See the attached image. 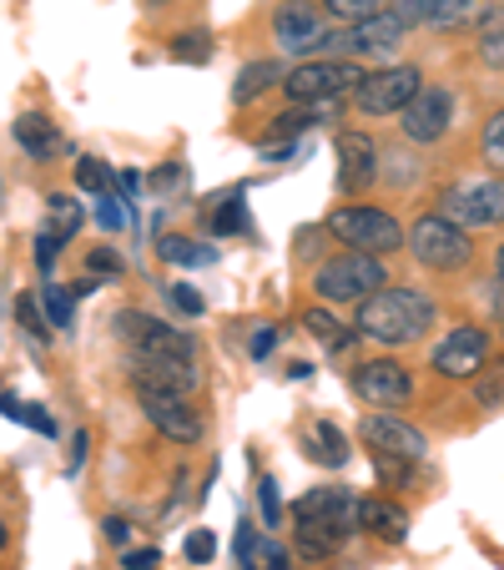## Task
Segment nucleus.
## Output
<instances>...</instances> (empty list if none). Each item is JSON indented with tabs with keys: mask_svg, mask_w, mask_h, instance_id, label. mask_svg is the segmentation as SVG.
<instances>
[{
	"mask_svg": "<svg viewBox=\"0 0 504 570\" xmlns=\"http://www.w3.org/2000/svg\"><path fill=\"white\" fill-rule=\"evenodd\" d=\"M434 318H439V313H434V303L418 288H374L368 298H358L354 334L374 338V344H384V348H404L429 334Z\"/></svg>",
	"mask_w": 504,
	"mask_h": 570,
	"instance_id": "f257e3e1",
	"label": "nucleus"
},
{
	"mask_svg": "<svg viewBox=\"0 0 504 570\" xmlns=\"http://www.w3.org/2000/svg\"><path fill=\"white\" fill-rule=\"evenodd\" d=\"M354 530H358L354 495H348L344 484H318V490H308V495L293 505V540H298L303 560L333 556Z\"/></svg>",
	"mask_w": 504,
	"mask_h": 570,
	"instance_id": "f03ea898",
	"label": "nucleus"
},
{
	"mask_svg": "<svg viewBox=\"0 0 504 570\" xmlns=\"http://www.w3.org/2000/svg\"><path fill=\"white\" fill-rule=\"evenodd\" d=\"M328 227L338 243H348V253H394L404 248V223L388 217L384 207H364V203H348V207H333L328 213Z\"/></svg>",
	"mask_w": 504,
	"mask_h": 570,
	"instance_id": "7ed1b4c3",
	"label": "nucleus"
},
{
	"mask_svg": "<svg viewBox=\"0 0 504 570\" xmlns=\"http://www.w3.org/2000/svg\"><path fill=\"white\" fill-rule=\"evenodd\" d=\"M408 253H414L418 263L429 273H459L464 263L474 258V243H470V233H464L459 223H449V217H439V213H429V217H418L414 227H408Z\"/></svg>",
	"mask_w": 504,
	"mask_h": 570,
	"instance_id": "20e7f679",
	"label": "nucleus"
},
{
	"mask_svg": "<svg viewBox=\"0 0 504 570\" xmlns=\"http://www.w3.org/2000/svg\"><path fill=\"white\" fill-rule=\"evenodd\" d=\"M384 283H388V268L374 253H344V258L318 263V273H313V293L323 303H358L374 288H384Z\"/></svg>",
	"mask_w": 504,
	"mask_h": 570,
	"instance_id": "39448f33",
	"label": "nucleus"
},
{
	"mask_svg": "<svg viewBox=\"0 0 504 570\" xmlns=\"http://www.w3.org/2000/svg\"><path fill=\"white\" fill-rule=\"evenodd\" d=\"M273 36H278V46L288 56H298V61H308V56L328 51V46L338 41L313 0H283L278 11H273Z\"/></svg>",
	"mask_w": 504,
	"mask_h": 570,
	"instance_id": "423d86ee",
	"label": "nucleus"
},
{
	"mask_svg": "<svg viewBox=\"0 0 504 570\" xmlns=\"http://www.w3.org/2000/svg\"><path fill=\"white\" fill-rule=\"evenodd\" d=\"M418 87H424L418 66H384V71H364L354 81V107L364 111V117H398V107H404Z\"/></svg>",
	"mask_w": 504,
	"mask_h": 570,
	"instance_id": "0eeeda50",
	"label": "nucleus"
},
{
	"mask_svg": "<svg viewBox=\"0 0 504 570\" xmlns=\"http://www.w3.org/2000/svg\"><path fill=\"white\" fill-rule=\"evenodd\" d=\"M117 334L131 344V354H177V358H197V338L182 334V328H172V323L151 318V313L141 308H121L117 318Z\"/></svg>",
	"mask_w": 504,
	"mask_h": 570,
	"instance_id": "6e6552de",
	"label": "nucleus"
},
{
	"mask_svg": "<svg viewBox=\"0 0 504 570\" xmlns=\"http://www.w3.org/2000/svg\"><path fill=\"white\" fill-rule=\"evenodd\" d=\"M358 76H364V66H354V61H298L278 87L288 101H318V97H344V91H354Z\"/></svg>",
	"mask_w": 504,
	"mask_h": 570,
	"instance_id": "1a4fd4ad",
	"label": "nucleus"
},
{
	"mask_svg": "<svg viewBox=\"0 0 504 570\" xmlns=\"http://www.w3.org/2000/svg\"><path fill=\"white\" fill-rule=\"evenodd\" d=\"M439 217H449V223H459L464 233L470 227H494L504 217V187H500V173L490 177V183H459L449 187V193L439 197Z\"/></svg>",
	"mask_w": 504,
	"mask_h": 570,
	"instance_id": "9d476101",
	"label": "nucleus"
},
{
	"mask_svg": "<svg viewBox=\"0 0 504 570\" xmlns=\"http://www.w3.org/2000/svg\"><path fill=\"white\" fill-rule=\"evenodd\" d=\"M141 414L151 420V430H161L172 444H202L207 420L197 414V404H187V394H161V389H137Z\"/></svg>",
	"mask_w": 504,
	"mask_h": 570,
	"instance_id": "9b49d317",
	"label": "nucleus"
},
{
	"mask_svg": "<svg viewBox=\"0 0 504 570\" xmlns=\"http://www.w3.org/2000/svg\"><path fill=\"white\" fill-rule=\"evenodd\" d=\"M127 379H131V389H161V394H192V389H202L197 358H177V354H131Z\"/></svg>",
	"mask_w": 504,
	"mask_h": 570,
	"instance_id": "f8f14e48",
	"label": "nucleus"
},
{
	"mask_svg": "<svg viewBox=\"0 0 504 570\" xmlns=\"http://www.w3.org/2000/svg\"><path fill=\"white\" fill-rule=\"evenodd\" d=\"M490 354H494L490 334L474 328V323H459V328L444 334V344H434L429 364H434V374H444V379H470L490 364Z\"/></svg>",
	"mask_w": 504,
	"mask_h": 570,
	"instance_id": "ddd939ff",
	"label": "nucleus"
},
{
	"mask_svg": "<svg viewBox=\"0 0 504 570\" xmlns=\"http://www.w3.org/2000/svg\"><path fill=\"white\" fill-rule=\"evenodd\" d=\"M398 127H404L408 141H418V147H434V141H444V131H449V117H454V97L444 87H418L414 97L398 107Z\"/></svg>",
	"mask_w": 504,
	"mask_h": 570,
	"instance_id": "4468645a",
	"label": "nucleus"
},
{
	"mask_svg": "<svg viewBox=\"0 0 504 570\" xmlns=\"http://www.w3.org/2000/svg\"><path fill=\"white\" fill-rule=\"evenodd\" d=\"M358 440H364L378 460H404V464H418L424 450H429V440H424L414 424L394 420V414H368V420L358 424Z\"/></svg>",
	"mask_w": 504,
	"mask_h": 570,
	"instance_id": "2eb2a0df",
	"label": "nucleus"
},
{
	"mask_svg": "<svg viewBox=\"0 0 504 570\" xmlns=\"http://www.w3.org/2000/svg\"><path fill=\"white\" fill-rule=\"evenodd\" d=\"M354 389H358V399H364V404L398 410V404H408V399H414V374H408L398 358H368V364H358Z\"/></svg>",
	"mask_w": 504,
	"mask_h": 570,
	"instance_id": "dca6fc26",
	"label": "nucleus"
},
{
	"mask_svg": "<svg viewBox=\"0 0 504 570\" xmlns=\"http://www.w3.org/2000/svg\"><path fill=\"white\" fill-rule=\"evenodd\" d=\"M378 177V141L368 131H338V193L358 197Z\"/></svg>",
	"mask_w": 504,
	"mask_h": 570,
	"instance_id": "f3484780",
	"label": "nucleus"
},
{
	"mask_svg": "<svg viewBox=\"0 0 504 570\" xmlns=\"http://www.w3.org/2000/svg\"><path fill=\"white\" fill-rule=\"evenodd\" d=\"M354 520H358V530L388 540V546H404V540H408V510L394 505V500H384V495L354 500Z\"/></svg>",
	"mask_w": 504,
	"mask_h": 570,
	"instance_id": "a211bd4d",
	"label": "nucleus"
},
{
	"mask_svg": "<svg viewBox=\"0 0 504 570\" xmlns=\"http://www.w3.org/2000/svg\"><path fill=\"white\" fill-rule=\"evenodd\" d=\"M344 41L354 46V51H364V56H388L398 41H404V26H398L388 11H374V16H364V21L348 26Z\"/></svg>",
	"mask_w": 504,
	"mask_h": 570,
	"instance_id": "6ab92c4d",
	"label": "nucleus"
},
{
	"mask_svg": "<svg viewBox=\"0 0 504 570\" xmlns=\"http://www.w3.org/2000/svg\"><path fill=\"white\" fill-rule=\"evenodd\" d=\"M16 141H21V151H26V157H36V161H51L56 151H66V137L56 131L51 117H41V111L16 117Z\"/></svg>",
	"mask_w": 504,
	"mask_h": 570,
	"instance_id": "aec40b11",
	"label": "nucleus"
},
{
	"mask_svg": "<svg viewBox=\"0 0 504 570\" xmlns=\"http://www.w3.org/2000/svg\"><path fill=\"white\" fill-rule=\"evenodd\" d=\"M490 6L494 0H424V26H434V31H464Z\"/></svg>",
	"mask_w": 504,
	"mask_h": 570,
	"instance_id": "412c9836",
	"label": "nucleus"
},
{
	"mask_svg": "<svg viewBox=\"0 0 504 570\" xmlns=\"http://www.w3.org/2000/svg\"><path fill=\"white\" fill-rule=\"evenodd\" d=\"M283 81V61H247L243 71H237L233 81V101L237 107H247V101H258L268 87H278Z\"/></svg>",
	"mask_w": 504,
	"mask_h": 570,
	"instance_id": "4be33fe9",
	"label": "nucleus"
},
{
	"mask_svg": "<svg viewBox=\"0 0 504 570\" xmlns=\"http://www.w3.org/2000/svg\"><path fill=\"white\" fill-rule=\"evenodd\" d=\"M313 454H318L323 464H328V470H344L348 460H354V450H348V440L344 434H338V424H313Z\"/></svg>",
	"mask_w": 504,
	"mask_h": 570,
	"instance_id": "5701e85b",
	"label": "nucleus"
},
{
	"mask_svg": "<svg viewBox=\"0 0 504 570\" xmlns=\"http://www.w3.org/2000/svg\"><path fill=\"white\" fill-rule=\"evenodd\" d=\"M46 213H51V227H46V233H51L56 243H71V237L81 233V223H87V213H81V203H76V197H51V203H46Z\"/></svg>",
	"mask_w": 504,
	"mask_h": 570,
	"instance_id": "b1692460",
	"label": "nucleus"
},
{
	"mask_svg": "<svg viewBox=\"0 0 504 570\" xmlns=\"http://www.w3.org/2000/svg\"><path fill=\"white\" fill-rule=\"evenodd\" d=\"M76 187H81V193H91V197H111V193H117V173H111L101 157H81V161H76Z\"/></svg>",
	"mask_w": 504,
	"mask_h": 570,
	"instance_id": "393cba45",
	"label": "nucleus"
},
{
	"mask_svg": "<svg viewBox=\"0 0 504 570\" xmlns=\"http://www.w3.org/2000/svg\"><path fill=\"white\" fill-rule=\"evenodd\" d=\"M157 253H161L167 263H177V268H197V263H213V258H217L213 248H197L192 237H182V233H167V237L157 243Z\"/></svg>",
	"mask_w": 504,
	"mask_h": 570,
	"instance_id": "a878e982",
	"label": "nucleus"
},
{
	"mask_svg": "<svg viewBox=\"0 0 504 570\" xmlns=\"http://www.w3.org/2000/svg\"><path fill=\"white\" fill-rule=\"evenodd\" d=\"M303 323H308V334L323 338L328 348H348V344H354V328H344V323L333 318L328 308H308V313H303Z\"/></svg>",
	"mask_w": 504,
	"mask_h": 570,
	"instance_id": "bb28decb",
	"label": "nucleus"
},
{
	"mask_svg": "<svg viewBox=\"0 0 504 570\" xmlns=\"http://www.w3.org/2000/svg\"><path fill=\"white\" fill-rule=\"evenodd\" d=\"M167 56H172V61H182V66H207V61H213V36H207V31H182V36H172Z\"/></svg>",
	"mask_w": 504,
	"mask_h": 570,
	"instance_id": "cd10ccee",
	"label": "nucleus"
},
{
	"mask_svg": "<svg viewBox=\"0 0 504 570\" xmlns=\"http://www.w3.org/2000/svg\"><path fill=\"white\" fill-rule=\"evenodd\" d=\"M480 56L490 71H504V16H500V6H490V21H484V36H480Z\"/></svg>",
	"mask_w": 504,
	"mask_h": 570,
	"instance_id": "c85d7f7f",
	"label": "nucleus"
},
{
	"mask_svg": "<svg viewBox=\"0 0 504 570\" xmlns=\"http://www.w3.org/2000/svg\"><path fill=\"white\" fill-rule=\"evenodd\" d=\"M41 308H46V323H56V328H66L76 318V298L61 283H41Z\"/></svg>",
	"mask_w": 504,
	"mask_h": 570,
	"instance_id": "c756f323",
	"label": "nucleus"
},
{
	"mask_svg": "<svg viewBox=\"0 0 504 570\" xmlns=\"http://www.w3.org/2000/svg\"><path fill=\"white\" fill-rule=\"evenodd\" d=\"M323 11H328V16H333V21H344V26H354V21H364V16L384 11V0H323Z\"/></svg>",
	"mask_w": 504,
	"mask_h": 570,
	"instance_id": "7c9ffc66",
	"label": "nucleus"
},
{
	"mask_svg": "<svg viewBox=\"0 0 504 570\" xmlns=\"http://www.w3.org/2000/svg\"><path fill=\"white\" fill-rule=\"evenodd\" d=\"M247 227V203H243V193H233V197H223V213L213 217V233H243Z\"/></svg>",
	"mask_w": 504,
	"mask_h": 570,
	"instance_id": "2f4dec72",
	"label": "nucleus"
},
{
	"mask_svg": "<svg viewBox=\"0 0 504 570\" xmlns=\"http://www.w3.org/2000/svg\"><path fill=\"white\" fill-rule=\"evenodd\" d=\"M484 157H490L494 173L504 167V117H500V111H494V117L484 121Z\"/></svg>",
	"mask_w": 504,
	"mask_h": 570,
	"instance_id": "473e14b6",
	"label": "nucleus"
},
{
	"mask_svg": "<svg viewBox=\"0 0 504 570\" xmlns=\"http://www.w3.org/2000/svg\"><path fill=\"white\" fill-rule=\"evenodd\" d=\"M167 298H172V308H177V313H187V318H202V313H207L202 293L187 288V283H172V288H167Z\"/></svg>",
	"mask_w": 504,
	"mask_h": 570,
	"instance_id": "72a5a7b5",
	"label": "nucleus"
},
{
	"mask_svg": "<svg viewBox=\"0 0 504 570\" xmlns=\"http://www.w3.org/2000/svg\"><path fill=\"white\" fill-rule=\"evenodd\" d=\"M258 505L268 525H283V495H278V480H268V474L258 480Z\"/></svg>",
	"mask_w": 504,
	"mask_h": 570,
	"instance_id": "f704fd0d",
	"label": "nucleus"
},
{
	"mask_svg": "<svg viewBox=\"0 0 504 570\" xmlns=\"http://www.w3.org/2000/svg\"><path fill=\"white\" fill-rule=\"evenodd\" d=\"M182 550H187V560H192V566H213V556H217V535H213V530H192Z\"/></svg>",
	"mask_w": 504,
	"mask_h": 570,
	"instance_id": "c9c22d12",
	"label": "nucleus"
},
{
	"mask_svg": "<svg viewBox=\"0 0 504 570\" xmlns=\"http://www.w3.org/2000/svg\"><path fill=\"white\" fill-rule=\"evenodd\" d=\"M16 318H21V328H26V334H31V338H41V344H46V318H41V303H36L31 293H26V298L16 303Z\"/></svg>",
	"mask_w": 504,
	"mask_h": 570,
	"instance_id": "e433bc0d",
	"label": "nucleus"
},
{
	"mask_svg": "<svg viewBox=\"0 0 504 570\" xmlns=\"http://www.w3.org/2000/svg\"><path fill=\"white\" fill-rule=\"evenodd\" d=\"M388 16H394V21L408 31V26L424 21V0H388Z\"/></svg>",
	"mask_w": 504,
	"mask_h": 570,
	"instance_id": "4c0bfd02",
	"label": "nucleus"
},
{
	"mask_svg": "<svg viewBox=\"0 0 504 570\" xmlns=\"http://www.w3.org/2000/svg\"><path fill=\"white\" fill-rule=\"evenodd\" d=\"M97 223L107 227V233H121V227H127L131 217H127V207H117V203H111V197H101V207H97Z\"/></svg>",
	"mask_w": 504,
	"mask_h": 570,
	"instance_id": "58836bf2",
	"label": "nucleus"
},
{
	"mask_svg": "<svg viewBox=\"0 0 504 570\" xmlns=\"http://www.w3.org/2000/svg\"><path fill=\"white\" fill-rule=\"evenodd\" d=\"M121 566H127V570H157V566H161V550H151V546L121 550Z\"/></svg>",
	"mask_w": 504,
	"mask_h": 570,
	"instance_id": "ea45409f",
	"label": "nucleus"
},
{
	"mask_svg": "<svg viewBox=\"0 0 504 570\" xmlns=\"http://www.w3.org/2000/svg\"><path fill=\"white\" fill-rule=\"evenodd\" d=\"M36 268H41V273H51V263H56V253H61V243H56V237L51 233H36Z\"/></svg>",
	"mask_w": 504,
	"mask_h": 570,
	"instance_id": "a19ab883",
	"label": "nucleus"
},
{
	"mask_svg": "<svg viewBox=\"0 0 504 570\" xmlns=\"http://www.w3.org/2000/svg\"><path fill=\"white\" fill-rule=\"evenodd\" d=\"M87 268L91 273H111V278H121V253H111V248H97L87 258Z\"/></svg>",
	"mask_w": 504,
	"mask_h": 570,
	"instance_id": "79ce46f5",
	"label": "nucleus"
},
{
	"mask_svg": "<svg viewBox=\"0 0 504 570\" xmlns=\"http://www.w3.org/2000/svg\"><path fill=\"white\" fill-rule=\"evenodd\" d=\"M101 535H107L111 546H121V550L131 546V525H127L121 515H107V520H101Z\"/></svg>",
	"mask_w": 504,
	"mask_h": 570,
	"instance_id": "37998d69",
	"label": "nucleus"
},
{
	"mask_svg": "<svg viewBox=\"0 0 504 570\" xmlns=\"http://www.w3.org/2000/svg\"><path fill=\"white\" fill-rule=\"evenodd\" d=\"M16 420L31 424V430H41V434H56V424H51V414L46 410H26V404H16Z\"/></svg>",
	"mask_w": 504,
	"mask_h": 570,
	"instance_id": "c03bdc74",
	"label": "nucleus"
},
{
	"mask_svg": "<svg viewBox=\"0 0 504 570\" xmlns=\"http://www.w3.org/2000/svg\"><path fill=\"white\" fill-rule=\"evenodd\" d=\"M273 348H278V328H258L253 334V358H268Z\"/></svg>",
	"mask_w": 504,
	"mask_h": 570,
	"instance_id": "a18cd8bd",
	"label": "nucleus"
},
{
	"mask_svg": "<svg viewBox=\"0 0 504 570\" xmlns=\"http://www.w3.org/2000/svg\"><path fill=\"white\" fill-rule=\"evenodd\" d=\"M298 151V141H263V157L268 161H288Z\"/></svg>",
	"mask_w": 504,
	"mask_h": 570,
	"instance_id": "49530a36",
	"label": "nucleus"
},
{
	"mask_svg": "<svg viewBox=\"0 0 504 570\" xmlns=\"http://www.w3.org/2000/svg\"><path fill=\"white\" fill-rule=\"evenodd\" d=\"M480 404H500V368L490 374V384H480Z\"/></svg>",
	"mask_w": 504,
	"mask_h": 570,
	"instance_id": "de8ad7c7",
	"label": "nucleus"
},
{
	"mask_svg": "<svg viewBox=\"0 0 504 570\" xmlns=\"http://www.w3.org/2000/svg\"><path fill=\"white\" fill-rule=\"evenodd\" d=\"M97 288H101L97 278H76V283H71V288H66V293H71V298H91V293H97Z\"/></svg>",
	"mask_w": 504,
	"mask_h": 570,
	"instance_id": "09e8293b",
	"label": "nucleus"
},
{
	"mask_svg": "<svg viewBox=\"0 0 504 570\" xmlns=\"http://www.w3.org/2000/svg\"><path fill=\"white\" fill-rule=\"evenodd\" d=\"M177 183H182V167H177V161L167 167V173H157V187H177Z\"/></svg>",
	"mask_w": 504,
	"mask_h": 570,
	"instance_id": "8fccbe9b",
	"label": "nucleus"
},
{
	"mask_svg": "<svg viewBox=\"0 0 504 570\" xmlns=\"http://www.w3.org/2000/svg\"><path fill=\"white\" fill-rule=\"evenodd\" d=\"M87 434H76V450H71V470H81V460H87Z\"/></svg>",
	"mask_w": 504,
	"mask_h": 570,
	"instance_id": "3c124183",
	"label": "nucleus"
},
{
	"mask_svg": "<svg viewBox=\"0 0 504 570\" xmlns=\"http://www.w3.org/2000/svg\"><path fill=\"white\" fill-rule=\"evenodd\" d=\"M6 540H11V530H6V520H0V550H6Z\"/></svg>",
	"mask_w": 504,
	"mask_h": 570,
	"instance_id": "603ef678",
	"label": "nucleus"
},
{
	"mask_svg": "<svg viewBox=\"0 0 504 570\" xmlns=\"http://www.w3.org/2000/svg\"><path fill=\"white\" fill-rule=\"evenodd\" d=\"M147 6H172V0H147Z\"/></svg>",
	"mask_w": 504,
	"mask_h": 570,
	"instance_id": "864d4df0",
	"label": "nucleus"
}]
</instances>
